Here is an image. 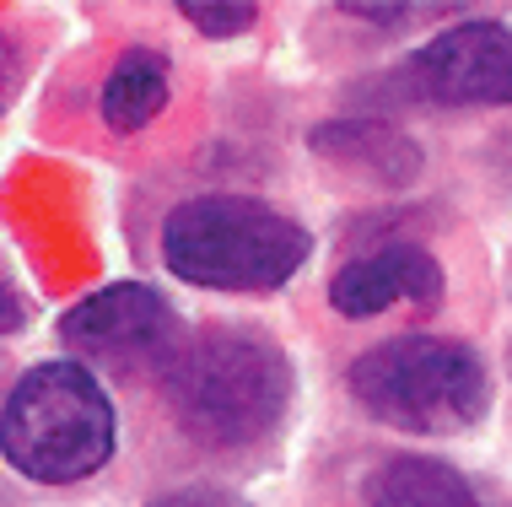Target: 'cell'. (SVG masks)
Returning a JSON list of instances; mask_svg holds the SVG:
<instances>
[{"label":"cell","mask_w":512,"mask_h":507,"mask_svg":"<svg viewBox=\"0 0 512 507\" xmlns=\"http://www.w3.org/2000/svg\"><path fill=\"white\" fill-rule=\"evenodd\" d=\"M399 103L432 108H507L512 103V27L459 22L415 49L389 76Z\"/></svg>","instance_id":"6"},{"label":"cell","mask_w":512,"mask_h":507,"mask_svg":"<svg viewBox=\"0 0 512 507\" xmlns=\"http://www.w3.org/2000/svg\"><path fill=\"white\" fill-rule=\"evenodd\" d=\"M345 17H362V22H378V27H405L421 6H356V0H345Z\"/></svg>","instance_id":"12"},{"label":"cell","mask_w":512,"mask_h":507,"mask_svg":"<svg viewBox=\"0 0 512 507\" xmlns=\"http://www.w3.org/2000/svg\"><path fill=\"white\" fill-rule=\"evenodd\" d=\"M184 22L205 38H238L259 22V6L254 0H178Z\"/></svg>","instance_id":"11"},{"label":"cell","mask_w":512,"mask_h":507,"mask_svg":"<svg viewBox=\"0 0 512 507\" xmlns=\"http://www.w3.org/2000/svg\"><path fill=\"white\" fill-rule=\"evenodd\" d=\"M292 356L259 330H200L162 367V394L189 443L211 454L254 448L292 410Z\"/></svg>","instance_id":"1"},{"label":"cell","mask_w":512,"mask_h":507,"mask_svg":"<svg viewBox=\"0 0 512 507\" xmlns=\"http://www.w3.org/2000/svg\"><path fill=\"white\" fill-rule=\"evenodd\" d=\"M157 507H243V502H232L227 491H200V486H189V491H178V497H162Z\"/></svg>","instance_id":"14"},{"label":"cell","mask_w":512,"mask_h":507,"mask_svg":"<svg viewBox=\"0 0 512 507\" xmlns=\"http://www.w3.org/2000/svg\"><path fill=\"white\" fill-rule=\"evenodd\" d=\"M308 146L351 178H372L383 189L415 184V173H421V146L383 119H329L308 135Z\"/></svg>","instance_id":"8"},{"label":"cell","mask_w":512,"mask_h":507,"mask_svg":"<svg viewBox=\"0 0 512 507\" xmlns=\"http://www.w3.org/2000/svg\"><path fill=\"white\" fill-rule=\"evenodd\" d=\"M60 346L71 362H103V367H168L178 351V319L173 303L146 281H114L87 292L81 303L60 319Z\"/></svg>","instance_id":"5"},{"label":"cell","mask_w":512,"mask_h":507,"mask_svg":"<svg viewBox=\"0 0 512 507\" xmlns=\"http://www.w3.org/2000/svg\"><path fill=\"white\" fill-rule=\"evenodd\" d=\"M119 448L114 400L92 367L38 362L17 378V389L0 405V454L17 475L44 486H71L98 475Z\"/></svg>","instance_id":"3"},{"label":"cell","mask_w":512,"mask_h":507,"mask_svg":"<svg viewBox=\"0 0 512 507\" xmlns=\"http://www.w3.org/2000/svg\"><path fill=\"white\" fill-rule=\"evenodd\" d=\"M173 81H168V54L162 49H124L114 60V71L103 81V125L119 135L146 130L151 119L168 108Z\"/></svg>","instance_id":"10"},{"label":"cell","mask_w":512,"mask_h":507,"mask_svg":"<svg viewBox=\"0 0 512 507\" xmlns=\"http://www.w3.org/2000/svg\"><path fill=\"white\" fill-rule=\"evenodd\" d=\"M22 324H27V303L17 297V286L6 281V270H0V335L22 330Z\"/></svg>","instance_id":"13"},{"label":"cell","mask_w":512,"mask_h":507,"mask_svg":"<svg viewBox=\"0 0 512 507\" xmlns=\"http://www.w3.org/2000/svg\"><path fill=\"white\" fill-rule=\"evenodd\" d=\"M362 507H486L464 470L426 454H394L367 475Z\"/></svg>","instance_id":"9"},{"label":"cell","mask_w":512,"mask_h":507,"mask_svg":"<svg viewBox=\"0 0 512 507\" xmlns=\"http://www.w3.org/2000/svg\"><path fill=\"white\" fill-rule=\"evenodd\" d=\"M351 400L372 421L410 437H453L491 405V373L475 346L442 335H394L362 351L345 373Z\"/></svg>","instance_id":"4"},{"label":"cell","mask_w":512,"mask_h":507,"mask_svg":"<svg viewBox=\"0 0 512 507\" xmlns=\"http://www.w3.org/2000/svg\"><path fill=\"white\" fill-rule=\"evenodd\" d=\"M313 232L248 195H195L162 222V265L205 292H275L308 265Z\"/></svg>","instance_id":"2"},{"label":"cell","mask_w":512,"mask_h":507,"mask_svg":"<svg viewBox=\"0 0 512 507\" xmlns=\"http://www.w3.org/2000/svg\"><path fill=\"white\" fill-rule=\"evenodd\" d=\"M329 303L340 319H378L394 303L437 308L442 303V265L421 243H378V249L345 259L329 281Z\"/></svg>","instance_id":"7"}]
</instances>
